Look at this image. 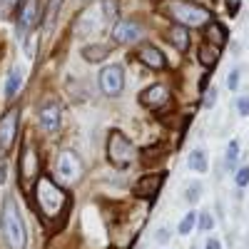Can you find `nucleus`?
<instances>
[{"label":"nucleus","instance_id":"nucleus-15","mask_svg":"<svg viewBox=\"0 0 249 249\" xmlns=\"http://www.w3.org/2000/svg\"><path fill=\"white\" fill-rule=\"evenodd\" d=\"M23 82H25V72L20 70V68H13L10 72H8V77H5V97L8 100H15L18 97V92L23 90Z\"/></svg>","mask_w":249,"mask_h":249},{"label":"nucleus","instance_id":"nucleus-13","mask_svg":"<svg viewBox=\"0 0 249 249\" xmlns=\"http://www.w3.org/2000/svg\"><path fill=\"white\" fill-rule=\"evenodd\" d=\"M137 55H140V60L144 62V65L152 68V70H162L164 65H167V60H164V55H162L155 45H142Z\"/></svg>","mask_w":249,"mask_h":249},{"label":"nucleus","instance_id":"nucleus-21","mask_svg":"<svg viewBox=\"0 0 249 249\" xmlns=\"http://www.w3.org/2000/svg\"><path fill=\"white\" fill-rule=\"evenodd\" d=\"M187 164H190V170H195V172H207V155L202 150H195L187 157Z\"/></svg>","mask_w":249,"mask_h":249},{"label":"nucleus","instance_id":"nucleus-2","mask_svg":"<svg viewBox=\"0 0 249 249\" xmlns=\"http://www.w3.org/2000/svg\"><path fill=\"white\" fill-rule=\"evenodd\" d=\"M0 237H3L8 249H25L28 247V227L25 219L18 210V202L13 197L3 199L0 210Z\"/></svg>","mask_w":249,"mask_h":249},{"label":"nucleus","instance_id":"nucleus-35","mask_svg":"<svg viewBox=\"0 0 249 249\" xmlns=\"http://www.w3.org/2000/svg\"><path fill=\"white\" fill-rule=\"evenodd\" d=\"M204 249H222V244H219V239H210Z\"/></svg>","mask_w":249,"mask_h":249},{"label":"nucleus","instance_id":"nucleus-9","mask_svg":"<svg viewBox=\"0 0 249 249\" xmlns=\"http://www.w3.org/2000/svg\"><path fill=\"white\" fill-rule=\"evenodd\" d=\"M37 120H40V127H43V132L57 135V132H60V124H62V107H60V102H57V100L45 102V105L40 107V112H37Z\"/></svg>","mask_w":249,"mask_h":249},{"label":"nucleus","instance_id":"nucleus-33","mask_svg":"<svg viewBox=\"0 0 249 249\" xmlns=\"http://www.w3.org/2000/svg\"><path fill=\"white\" fill-rule=\"evenodd\" d=\"M239 3H242V0H227V10H230V15H237Z\"/></svg>","mask_w":249,"mask_h":249},{"label":"nucleus","instance_id":"nucleus-19","mask_svg":"<svg viewBox=\"0 0 249 249\" xmlns=\"http://www.w3.org/2000/svg\"><path fill=\"white\" fill-rule=\"evenodd\" d=\"M82 57H85L88 62H102L110 57V48L105 45H85L82 48Z\"/></svg>","mask_w":249,"mask_h":249},{"label":"nucleus","instance_id":"nucleus-22","mask_svg":"<svg viewBox=\"0 0 249 249\" xmlns=\"http://www.w3.org/2000/svg\"><path fill=\"white\" fill-rule=\"evenodd\" d=\"M62 3H65V0H48V10H45V25H48V28L55 23V18H57Z\"/></svg>","mask_w":249,"mask_h":249},{"label":"nucleus","instance_id":"nucleus-6","mask_svg":"<svg viewBox=\"0 0 249 249\" xmlns=\"http://www.w3.org/2000/svg\"><path fill=\"white\" fill-rule=\"evenodd\" d=\"M97 85H100L102 95L117 97L124 90V70H122V65H105L97 72Z\"/></svg>","mask_w":249,"mask_h":249},{"label":"nucleus","instance_id":"nucleus-29","mask_svg":"<svg viewBox=\"0 0 249 249\" xmlns=\"http://www.w3.org/2000/svg\"><path fill=\"white\" fill-rule=\"evenodd\" d=\"M199 192H202V187L195 182V184H190V190H187V199L190 202H197L199 199Z\"/></svg>","mask_w":249,"mask_h":249},{"label":"nucleus","instance_id":"nucleus-32","mask_svg":"<svg viewBox=\"0 0 249 249\" xmlns=\"http://www.w3.org/2000/svg\"><path fill=\"white\" fill-rule=\"evenodd\" d=\"M5 179H8V162L0 160V184H5Z\"/></svg>","mask_w":249,"mask_h":249},{"label":"nucleus","instance_id":"nucleus-26","mask_svg":"<svg viewBox=\"0 0 249 249\" xmlns=\"http://www.w3.org/2000/svg\"><path fill=\"white\" fill-rule=\"evenodd\" d=\"M234 182H237V187H247V184H249V164H244V167L237 170Z\"/></svg>","mask_w":249,"mask_h":249},{"label":"nucleus","instance_id":"nucleus-20","mask_svg":"<svg viewBox=\"0 0 249 249\" xmlns=\"http://www.w3.org/2000/svg\"><path fill=\"white\" fill-rule=\"evenodd\" d=\"M97 8H100L102 20H105V23H115L117 15H120V3H117V0H102Z\"/></svg>","mask_w":249,"mask_h":249},{"label":"nucleus","instance_id":"nucleus-3","mask_svg":"<svg viewBox=\"0 0 249 249\" xmlns=\"http://www.w3.org/2000/svg\"><path fill=\"white\" fill-rule=\"evenodd\" d=\"M164 10L175 20V25L182 28H202L212 20L210 10L197 3H190V0H170V3H164Z\"/></svg>","mask_w":249,"mask_h":249},{"label":"nucleus","instance_id":"nucleus-34","mask_svg":"<svg viewBox=\"0 0 249 249\" xmlns=\"http://www.w3.org/2000/svg\"><path fill=\"white\" fill-rule=\"evenodd\" d=\"M167 239H170V232L167 230H160L157 232V242H167Z\"/></svg>","mask_w":249,"mask_h":249},{"label":"nucleus","instance_id":"nucleus-30","mask_svg":"<svg viewBox=\"0 0 249 249\" xmlns=\"http://www.w3.org/2000/svg\"><path fill=\"white\" fill-rule=\"evenodd\" d=\"M237 85H239V70H232L230 77H227V88H230V90H237Z\"/></svg>","mask_w":249,"mask_h":249},{"label":"nucleus","instance_id":"nucleus-17","mask_svg":"<svg viewBox=\"0 0 249 249\" xmlns=\"http://www.w3.org/2000/svg\"><path fill=\"white\" fill-rule=\"evenodd\" d=\"M219 48H214V45H210V43H202L199 45V62H202V65L204 68H214L217 65V60H219Z\"/></svg>","mask_w":249,"mask_h":249},{"label":"nucleus","instance_id":"nucleus-27","mask_svg":"<svg viewBox=\"0 0 249 249\" xmlns=\"http://www.w3.org/2000/svg\"><path fill=\"white\" fill-rule=\"evenodd\" d=\"M212 227H214V219H212V214H210V212H202V214H199V230L210 232Z\"/></svg>","mask_w":249,"mask_h":249},{"label":"nucleus","instance_id":"nucleus-23","mask_svg":"<svg viewBox=\"0 0 249 249\" xmlns=\"http://www.w3.org/2000/svg\"><path fill=\"white\" fill-rule=\"evenodd\" d=\"M23 0H0V18H13V13L20 8Z\"/></svg>","mask_w":249,"mask_h":249},{"label":"nucleus","instance_id":"nucleus-12","mask_svg":"<svg viewBox=\"0 0 249 249\" xmlns=\"http://www.w3.org/2000/svg\"><path fill=\"white\" fill-rule=\"evenodd\" d=\"M170 102V90L164 85H150L144 92H140V105L150 107V110H160L162 105Z\"/></svg>","mask_w":249,"mask_h":249},{"label":"nucleus","instance_id":"nucleus-14","mask_svg":"<svg viewBox=\"0 0 249 249\" xmlns=\"http://www.w3.org/2000/svg\"><path fill=\"white\" fill-rule=\"evenodd\" d=\"M227 40H230V33H227V28H224L222 23H217V20H210V23H207V43L222 50V48L227 45Z\"/></svg>","mask_w":249,"mask_h":249},{"label":"nucleus","instance_id":"nucleus-28","mask_svg":"<svg viewBox=\"0 0 249 249\" xmlns=\"http://www.w3.org/2000/svg\"><path fill=\"white\" fill-rule=\"evenodd\" d=\"M237 110H239V115H242V117H244V115H249V95H242V97H239Z\"/></svg>","mask_w":249,"mask_h":249},{"label":"nucleus","instance_id":"nucleus-24","mask_svg":"<svg viewBox=\"0 0 249 249\" xmlns=\"http://www.w3.org/2000/svg\"><path fill=\"white\" fill-rule=\"evenodd\" d=\"M195 224H197V212H187L184 219L179 222V234H190L195 230Z\"/></svg>","mask_w":249,"mask_h":249},{"label":"nucleus","instance_id":"nucleus-36","mask_svg":"<svg viewBox=\"0 0 249 249\" xmlns=\"http://www.w3.org/2000/svg\"><path fill=\"white\" fill-rule=\"evenodd\" d=\"M207 82H210V75H204V77L199 80V90H204V88H207Z\"/></svg>","mask_w":249,"mask_h":249},{"label":"nucleus","instance_id":"nucleus-8","mask_svg":"<svg viewBox=\"0 0 249 249\" xmlns=\"http://www.w3.org/2000/svg\"><path fill=\"white\" fill-rule=\"evenodd\" d=\"M18 122H20V110L18 107H10L3 117H0V147H3V152L13 150L15 137H18Z\"/></svg>","mask_w":249,"mask_h":249},{"label":"nucleus","instance_id":"nucleus-10","mask_svg":"<svg viewBox=\"0 0 249 249\" xmlns=\"http://www.w3.org/2000/svg\"><path fill=\"white\" fill-rule=\"evenodd\" d=\"M142 37V25L135 20H117L112 28V40L117 45H132Z\"/></svg>","mask_w":249,"mask_h":249},{"label":"nucleus","instance_id":"nucleus-16","mask_svg":"<svg viewBox=\"0 0 249 249\" xmlns=\"http://www.w3.org/2000/svg\"><path fill=\"white\" fill-rule=\"evenodd\" d=\"M164 37H167V40H170V43H172L179 53H187V48H190V30L182 28V25H172Z\"/></svg>","mask_w":249,"mask_h":249},{"label":"nucleus","instance_id":"nucleus-5","mask_svg":"<svg viewBox=\"0 0 249 249\" xmlns=\"http://www.w3.org/2000/svg\"><path fill=\"white\" fill-rule=\"evenodd\" d=\"M40 0H25V3H20L18 8V37L20 40H28L30 33L37 28L40 23Z\"/></svg>","mask_w":249,"mask_h":249},{"label":"nucleus","instance_id":"nucleus-31","mask_svg":"<svg viewBox=\"0 0 249 249\" xmlns=\"http://www.w3.org/2000/svg\"><path fill=\"white\" fill-rule=\"evenodd\" d=\"M214 100H217V90L204 92V107H212V105H214Z\"/></svg>","mask_w":249,"mask_h":249},{"label":"nucleus","instance_id":"nucleus-4","mask_svg":"<svg viewBox=\"0 0 249 249\" xmlns=\"http://www.w3.org/2000/svg\"><path fill=\"white\" fill-rule=\"evenodd\" d=\"M137 157L135 144L124 137L120 130H112L107 135V160L115 164V167H130Z\"/></svg>","mask_w":249,"mask_h":249},{"label":"nucleus","instance_id":"nucleus-25","mask_svg":"<svg viewBox=\"0 0 249 249\" xmlns=\"http://www.w3.org/2000/svg\"><path fill=\"white\" fill-rule=\"evenodd\" d=\"M237 157H239V142L232 140V142H230V147H227V167H234Z\"/></svg>","mask_w":249,"mask_h":249},{"label":"nucleus","instance_id":"nucleus-7","mask_svg":"<svg viewBox=\"0 0 249 249\" xmlns=\"http://www.w3.org/2000/svg\"><path fill=\"white\" fill-rule=\"evenodd\" d=\"M55 172H57L62 184H72L82 175V162L72 150H62L57 155V162H55Z\"/></svg>","mask_w":249,"mask_h":249},{"label":"nucleus","instance_id":"nucleus-11","mask_svg":"<svg viewBox=\"0 0 249 249\" xmlns=\"http://www.w3.org/2000/svg\"><path fill=\"white\" fill-rule=\"evenodd\" d=\"M164 177H167V172H155V175H144L142 179H137L135 184V195L142 197V199H155L160 187L164 184Z\"/></svg>","mask_w":249,"mask_h":249},{"label":"nucleus","instance_id":"nucleus-1","mask_svg":"<svg viewBox=\"0 0 249 249\" xmlns=\"http://www.w3.org/2000/svg\"><path fill=\"white\" fill-rule=\"evenodd\" d=\"M33 197H35V204H37V212L45 222H57L65 217V210H68V192L62 187L43 175L35 179V190H33Z\"/></svg>","mask_w":249,"mask_h":249},{"label":"nucleus","instance_id":"nucleus-18","mask_svg":"<svg viewBox=\"0 0 249 249\" xmlns=\"http://www.w3.org/2000/svg\"><path fill=\"white\" fill-rule=\"evenodd\" d=\"M33 175H37V157H35L33 147H28L25 162H20V182H23V179H30Z\"/></svg>","mask_w":249,"mask_h":249}]
</instances>
